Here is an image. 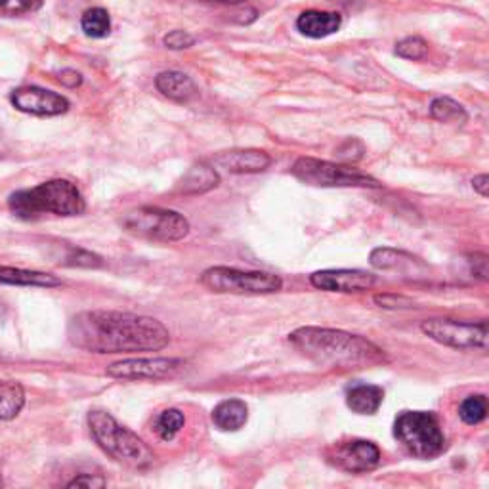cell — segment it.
I'll return each mask as SVG.
<instances>
[{
    "mask_svg": "<svg viewBox=\"0 0 489 489\" xmlns=\"http://www.w3.org/2000/svg\"><path fill=\"white\" fill-rule=\"evenodd\" d=\"M184 424H186V417L180 409H165L157 415L153 428L161 440L170 441L176 438L178 432L182 431Z\"/></svg>",
    "mask_w": 489,
    "mask_h": 489,
    "instance_id": "obj_25",
    "label": "cell"
},
{
    "mask_svg": "<svg viewBox=\"0 0 489 489\" xmlns=\"http://www.w3.org/2000/svg\"><path fill=\"white\" fill-rule=\"evenodd\" d=\"M458 417L467 424H480L487 417V399L485 396H468L463 399V404L458 406Z\"/></svg>",
    "mask_w": 489,
    "mask_h": 489,
    "instance_id": "obj_26",
    "label": "cell"
},
{
    "mask_svg": "<svg viewBox=\"0 0 489 489\" xmlns=\"http://www.w3.org/2000/svg\"><path fill=\"white\" fill-rule=\"evenodd\" d=\"M487 182H489L487 174H480V176H476V178H474V180H472L474 189H476L482 197H487V188H489Z\"/></svg>",
    "mask_w": 489,
    "mask_h": 489,
    "instance_id": "obj_36",
    "label": "cell"
},
{
    "mask_svg": "<svg viewBox=\"0 0 489 489\" xmlns=\"http://www.w3.org/2000/svg\"><path fill=\"white\" fill-rule=\"evenodd\" d=\"M0 284L50 289V287L62 285V281H59L52 274L33 272V270H20V268H6V266H3V268H0Z\"/></svg>",
    "mask_w": 489,
    "mask_h": 489,
    "instance_id": "obj_21",
    "label": "cell"
},
{
    "mask_svg": "<svg viewBox=\"0 0 489 489\" xmlns=\"http://www.w3.org/2000/svg\"><path fill=\"white\" fill-rule=\"evenodd\" d=\"M184 365L176 358H138L123 360L108 367V375L121 380H159L174 375Z\"/></svg>",
    "mask_w": 489,
    "mask_h": 489,
    "instance_id": "obj_11",
    "label": "cell"
},
{
    "mask_svg": "<svg viewBox=\"0 0 489 489\" xmlns=\"http://www.w3.org/2000/svg\"><path fill=\"white\" fill-rule=\"evenodd\" d=\"M199 284L213 293L226 294H270L284 287V279L268 272H250L228 268V266H214L205 270Z\"/></svg>",
    "mask_w": 489,
    "mask_h": 489,
    "instance_id": "obj_8",
    "label": "cell"
},
{
    "mask_svg": "<svg viewBox=\"0 0 489 489\" xmlns=\"http://www.w3.org/2000/svg\"><path fill=\"white\" fill-rule=\"evenodd\" d=\"M25 406V390L20 382L0 380V421L16 419Z\"/></svg>",
    "mask_w": 489,
    "mask_h": 489,
    "instance_id": "obj_22",
    "label": "cell"
},
{
    "mask_svg": "<svg viewBox=\"0 0 489 489\" xmlns=\"http://www.w3.org/2000/svg\"><path fill=\"white\" fill-rule=\"evenodd\" d=\"M396 54L404 59H413V62H417V59L426 57L428 44L421 37H407L396 44Z\"/></svg>",
    "mask_w": 489,
    "mask_h": 489,
    "instance_id": "obj_27",
    "label": "cell"
},
{
    "mask_svg": "<svg viewBox=\"0 0 489 489\" xmlns=\"http://www.w3.org/2000/svg\"><path fill=\"white\" fill-rule=\"evenodd\" d=\"M67 336L73 346L92 354L157 352L170 343L161 321L111 310H91L69 321Z\"/></svg>",
    "mask_w": 489,
    "mask_h": 489,
    "instance_id": "obj_1",
    "label": "cell"
},
{
    "mask_svg": "<svg viewBox=\"0 0 489 489\" xmlns=\"http://www.w3.org/2000/svg\"><path fill=\"white\" fill-rule=\"evenodd\" d=\"M293 176L302 184L316 188H380V182L371 174L350 165L302 157L293 165Z\"/></svg>",
    "mask_w": 489,
    "mask_h": 489,
    "instance_id": "obj_6",
    "label": "cell"
},
{
    "mask_svg": "<svg viewBox=\"0 0 489 489\" xmlns=\"http://www.w3.org/2000/svg\"><path fill=\"white\" fill-rule=\"evenodd\" d=\"M431 115H432V118H436V121H440V123H465L468 118V115H467V111H465V108L461 106V103L448 98V96L436 98L431 103Z\"/></svg>",
    "mask_w": 489,
    "mask_h": 489,
    "instance_id": "obj_23",
    "label": "cell"
},
{
    "mask_svg": "<svg viewBox=\"0 0 489 489\" xmlns=\"http://www.w3.org/2000/svg\"><path fill=\"white\" fill-rule=\"evenodd\" d=\"M88 428L98 446L117 463L130 468H145L153 463V451L128 428L118 424L106 411L88 413Z\"/></svg>",
    "mask_w": 489,
    "mask_h": 489,
    "instance_id": "obj_4",
    "label": "cell"
},
{
    "mask_svg": "<svg viewBox=\"0 0 489 489\" xmlns=\"http://www.w3.org/2000/svg\"><path fill=\"white\" fill-rule=\"evenodd\" d=\"M214 165L226 169L231 174H255L268 169L272 159L260 150H231L218 153L214 157Z\"/></svg>",
    "mask_w": 489,
    "mask_h": 489,
    "instance_id": "obj_15",
    "label": "cell"
},
{
    "mask_svg": "<svg viewBox=\"0 0 489 489\" xmlns=\"http://www.w3.org/2000/svg\"><path fill=\"white\" fill-rule=\"evenodd\" d=\"M108 482L101 476H92V474H79V476L73 478L67 487H103Z\"/></svg>",
    "mask_w": 489,
    "mask_h": 489,
    "instance_id": "obj_33",
    "label": "cell"
},
{
    "mask_svg": "<svg viewBox=\"0 0 489 489\" xmlns=\"http://www.w3.org/2000/svg\"><path fill=\"white\" fill-rule=\"evenodd\" d=\"M375 304L384 308V310H409L415 308V301L407 299L404 294H392V293H384L375 296Z\"/></svg>",
    "mask_w": 489,
    "mask_h": 489,
    "instance_id": "obj_28",
    "label": "cell"
},
{
    "mask_svg": "<svg viewBox=\"0 0 489 489\" xmlns=\"http://www.w3.org/2000/svg\"><path fill=\"white\" fill-rule=\"evenodd\" d=\"M12 106L22 113L39 117H56L69 109V100L40 86H22L10 96Z\"/></svg>",
    "mask_w": 489,
    "mask_h": 489,
    "instance_id": "obj_12",
    "label": "cell"
},
{
    "mask_svg": "<svg viewBox=\"0 0 489 489\" xmlns=\"http://www.w3.org/2000/svg\"><path fill=\"white\" fill-rule=\"evenodd\" d=\"M81 27H83V31H84L86 37H92V39L108 37L109 29H111V20H109L108 10H103V8L86 10L83 13Z\"/></svg>",
    "mask_w": 489,
    "mask_h": 489,
    "instance_id": "obj_24",
    "label": "cell"
},
{
    "mask_svg": "<svg viewBox=\"0 0 489 489\" xmlns=\"http://www.w3.org/2000/svg\"><path fill=\"white\" fill-rule=\"evenodd\" d=\"M69 266H84V268H98V266H101V258L88 253V250H83V249H69V255L65 258Z\"/></svg>",
    "mask_w": 489,
    "mask_h": 489,
    "instance_id": "obj_29",
    "label": "cell"
},
{
    "mask_svg": "<svg viewBox=\"0 0 489 489\" xmlns=\"http://www.w3.org/2000/svg\"><path fill=\"white\" fill-rule=\"evenodd\" d=\"M157 91L178 103H186L197 96L196 83L191 81L186 73L180 71H162L155 79Z\"/></svg>",
    "mask_w": 489,
    "mask_h": 489,
    "instance_id": "obj_17",
    "label": "cell"
},
{
    "mask_svg": "<svg viewBox=\"0 0 489 489\" xmlns=\"http://www.w3.org/2000/svg\"><path fill=\"white\" fill-rule=\"evenodd\" d=\"M421 331L441 346L457 350L487 348V321H457L450 318H432L421 323Z\"/></svg>",
    "mask_w": 489,
    "mask_h": 489,
    "instance_id": "obj_9",
    "label": "cell"
},
{
    "mask_svg": "<svg viewBox=\"0 0 489 489\" xmlns=\"http://www.w3.org/2000/svg\"><path fill=\"white\" fill-rule=\"evenodd\" d=\"M8 209L13 216L22 220H35L42 214L56 216H79L84 213L86 203L79 188L56 178L31 189H22L12 194L8 199Z\"/></svg>",
    "mask_w": 489,
    "mask_h": 489,
    "instance_id": "obj_3",
    "label": "cell"
},
{
    "mask_svg": "<svg viewBox=\"0 0 489 489\" xmlns=\"http://www.w3.org/2000/svg\"><path fill=\"white\" fill-rule=\"evenodd\" d=\"M327 461L345 472L362 474L379 467L380 450L369 440H346L327 450Z\"/></svg>",
    "mask_w": 489,
    "mask_h": 489,
    "instance_id": "obj_10",
    "label": "cell"
},
{
    "mask_svg": "<svg viewBox=\"0 0 489 489\" xmlns=\"http://www.w3.org/2000/svg\"><path fill=\"white\" fill-rule=\"evenodd\" d=\"M3 310H4V304H3V302H0V316H3Z\"/></svg>",
    "mask_w": 489,
    "mask_h": 489,
    "instance_id": "obj_38",
    "label": "cell"
},
{
    "mask_svg": "<svg viewBox=\"0 0 489 489\" xmlns=\"http://www.w3.org/2000/svg\"><path fill=\"white\" fill-rule=\"evenodd\" d=\"M289 343L308 360L325 367L363 369L389 363V355L371 340L338 329L301 327L289 335Z\"/></svg>",
    "mask_w": 489,
    "mask_h": 489,
    "instance_id": "obj_2",
    "label": "cell"
},
{
    "mask_svg": "<svg viewBox=\"0 0 489 489\" xmlns=\"http://www.w3.org/2000/svg\"><path fill=\"white\" fill-rule=\"evenodd\" d=\"M218 184L220 174L216 172V169L206 165V162H197V165H194L184 174L178 189H180V194L184 196H201L214 189Z\"/></svg>",
    "mask_w": 489,
    "mask_h": 489,
    "instance_id": "obj_19",
    "label": "cell"
},
{
    "mask_svg": "<svg viewBox=\"0 0 489 489\" xmlns=\"http://www.w3.org/2000/svg\"><path fill=\"white\" fill-rule=\"evenodd\" d=\"M42 0H0V12L6 13H25L37 10Z\"/></svg>",
    "mask_w": 489,
    "mask_h": 489,
    "instance_id": "obj_31",
    "label": "cell"
},
{
    "mask_svg": "<svg viewBox=\"0 0 489 489\" xmlns=\"http://www.w3.org/2000/svg\"><path fill=\"white\" fill-rule=\"evenodd\" d=\"M123 228L138 237L152 241H180L189 233V222L180 213L159 209V206H140L121 218Z\"/></svg>",
    "mask_w": 489,
    "mask_h": 489,
    "instance_id": "obj_7",
    "label": "cell"
},
{
    "mask_svg": "<svg viewBox=\"0 0 489 489\" xmlns=\"http://www.w3.org/2000/svg\"><path fill=\"white\" fill-rule=\"evenodd\" d=\"M194 42L196 39L188 31H182V29H176V31H170L165 37V47L170 50H186L189 47H194Z\"/></svg>",
    "mask_w": 489,
    "mask_h": 489,
    "instance_id": "obj_30",
    "label": "cell"
},
{
    "mask_svg": "<svg viewBox=\"0 0 489 489\" xmlns=\"http://www.w3.org/2000/svg\"><path fill=\"white\" fill-rule=\"evenodd\" d=\"M371 266L377 270L384 272H397L407 277H424L426 275V264L419 260L417 257H413L406 250H397L390 247H380L375 249L371 253Z\"/></svg>",
    "mask_w": 489,
    "mask_h": 489,
    "instance_id": "obj_14",
    "label": "cell"
},
{
    "mask_svg": "<svg viewBox=\"0 0 489 489\" xmlns=\"http://www.w3.org/2000/svg\"><path fill=\"white\" fill-rule=\"evenodd\" d=\"M57 81L62 83L64 86H67V88H77V86L83 83V77H81V73H77V71L64 69V71L57 75Z\"/></svg>",
    "mask_w": 489,
    "mask_h": 489,
    "instance_id": "obj_35",
    "label": "cell"
},
{
    "mask_svg": "<svg viewBox=\"0 0 489 489\" xmlns=\"http://www.w3.org/2000/svg\"><path fill=\"white\" fill-rule=\"evenodd\" d=\"M205 3H220V4H231V6H235V4L247 3V0H205Z\"/></svg>",
    "mask_w": 489,
    "mask_h": 489,
    "instance_id": "obj_37",
    "label": "cell"
},
{
    "mask_svg": "<svg viewBox=\"0 0 489 489\" xmlns=\"http://www.w3.org/2000/svg\"><path fill=\"white\" fill-rule=\"evenodd\" d=\"M249 407L243 399H224L213 409V423L222 432H235L245 426Z\"/></svg>",
    "mask_w": 489,
    "mask_h": 489,
    "instance_id": "obj_18",
    "label": "cell"
},
{
    "mask_svg": "<svg viewBox=\"0 0 489 489\" xmlns=\"http://www.w3.org/2000/svg\"><path fill=\"white\" fill-rule=\"evenodd\" d=\"M343 18L338 12H321V10H308L302 12L299 20H296V29L310 39H325L336 33Z\"/></svg>",
    "mask_w": 489,
    "mask_h": 489,
    "instance_id": "obj_16",
    "label": "cell"
},
{
    "mask_svg": "<svg viewBox=\"0 0 489 489\" xmlns=\"http://www.w3.org/2000/svg\"><path fill=\"white\" fill-rule=\"evenodd\" d=\"M382 402L384 390L375 384H358L346 394V406L358 415H375Z\"/></svg>",
    "mask_w": 489,
    "mask_h": 489,
    "instance_id": "obj_20",
    "label": "cell"
},
{
    "mask_svg": "<svg viewBox=\"0 0 489 489\" xmlns=\"http://www.w3.org/2000/svg\"><path fill=\"white\" fill-rule=\"evenodd\" d=\"M310 284L327 293H363L375 287L377 277L363 270H321L310 275Z\"/></svg>",
    "mask_w": 489,
    "mask_h": 489,
    "instance_id": "obj_13",
    "label": "cell"
},
{
    "mask_svg": "<svg viewBox=\"0 0 489 489\" xmlns=\"http://www.w3.org/2000/svg\"><path fill=\"white\" fill-rule=\"evenodd\" d=\"M394 436L413 457L419 458H434L448 448L438 417L428 411L399 413L394 421Z\"/></svg>",
    "mask_w": 489,
    "mask_h": 489,
    "instance_id": "obj_5",
    "label": "cell"
},
{
    "mask_svg": "<svg viewBox=\"0 0 489 489\" xmlns=\"http://www.w3.org/2000/svg\"><path fill=\"white\" fill-rule=\"evenodd\" d=\"M468 266H470V272L474 277H478L482 281L487 279V257L485 255H470V260H468Z\"/></svg>",
    "mask_w": 489,
    "mask_h": 489,
    "instance_id": "obj_34",
    "label": "cell"
},
{
    "mask_svg": "<svg viewBox=\"0 0 489 489\" xmlns=\"http://www.w3.org/2000/svg\"><path fill=\"white\" fill-rule=\"evenodd\" d=\"M338 159H343V161H358L363 157V145L358 142V140H346L343 145L338 147V152H336Z\"/></svg>",
    "mask_w": 489,
    "mask_h": 489,
    "instance_id": "obj_32",
    "label": "cell"
}]
</instances>
